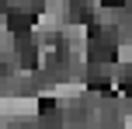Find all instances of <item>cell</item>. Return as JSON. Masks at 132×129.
I'll return each mask as SVG.
<instances>
[{"instance_id": "6da1fadb", "label": "cell", "mask_w": 132, "mask_h": 129, "mask_svg": "<svg viewBox=\"0 0 132 129\" xmlns=\"http://www.w3.org/2000/svg\"><path fill=\"white\" fill-rule=\"evenodd\" d=\"M42 105L35 94H0V119L14 122V119H38Z\"/></svg>"}, {"instance_id": "3957f363", "label": "cell", "mask_w": 132, "mask_h": 129, "mask_svg": "<svg viewBox=\"0 0 132 129\" xmlns=\"http://www.w3.org/2000/svg\"><path fill=\"white\" fill-rule=\"evenodd\" d=\"M70 7H73V0H42V11L56 14V18H63V21H70Z\"/></svg>"}, {"instance_id": "5b68a950", "label": "cell", "mask_w": 132, "mask_h": 129, "mask_svg": "<svg viewBox=\"0 0 132 129\" xmlns=\"http://www.w3.org/2000/svg\"><path fill=\"white\" fill-rule=\"evenodd\" d=\"M11 7H18V11H24V14H31V0H11Z\"/></svg>"}, {"instance_id": "277c9868", "label": "cell", "mask_w": 132, "mask_h": 129, "mask_svg": "<svg viewBox=\"0 0 132 129\" xmlns=\"http://www.w3.org/2000/svg\"><path fill=\"white\" fill-rule=\"evenodd\" d=\"M115 66H118V70H129L132 66V45H129V42H118V45H115Z\"/></svg>"}, {"instance_id": "7a4b0ae2", "label": "cell", "mask_w": 132, "mask_h": 129, "mask_svg": "<svg viewBox=\"0 0 132 129\" xmlns=\"http://www.w3.org/2000/svg\"><path fill=\"white\" fill-rule=\"evenodd\" d=\"M14 49H18V35L7 25V14H0V56H11Z\"/></svg>"}]
</instances>
